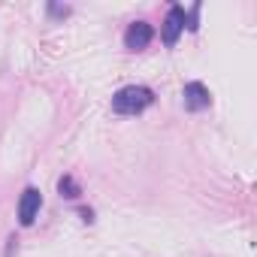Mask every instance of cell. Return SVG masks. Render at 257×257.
Segmentation results:
<instances>
[{"label": "cell", "instance_id": "7a4b0ae2", "mask_svg": "<svg viewBox=\"0 0 257 257\" xmlns=\"http://www.w3.org/2000/svg\"><path fill=\"white\" fill-rule=\"evenodd\" d=\"M152 40H155V28L149 22H134L131 28L124 31V46L131 52H143Z\"/></svg>", "mask_w": 257, "mask_h": 257}, {"label": "cell", "instance_id": "8992f818", "mask_svg": "<svg viewBox=\"0 0 257 257\" xmlns=\"http://www.w3.org/2000/svg\"><path fill=\"white\" fill-rule=\"evenodd\" d=\"M58 191H61V197H67V200H79V194H82V188H79V182H76L73 176H64V179L58 182Z\"/></svg>", "mask_w": 257, "mask_h": 257}, {"label": "cell", "instance_id": "52a82bcc", "mask_svg": "<svg viewBox=\"0 0 257 257\" xmlns=\"http://www.w3.org/2000/svg\"><path fill=\"white\" fill-rule=\"evenodd\" d=\"M49 13H52V16H58V19H64V16H70V7H58V4H49Z\"/></svg>", "mask_w": 257, "mask_h": 257}, {"label": "cell", "instance_id": "5b68a950", "mask_svg": "<svg viewBox=\"0 0 257 257\" xmlns=\"http://www.w3.org/2000/svg\"><path fill=\"white\" fill-rule=\"evenodd\" d=\"M182 31H185V10H182V7H170L167 22H164V43L173 49V46L179 43Z\"/></svg>", "mask_w": 257, "mask_h": 257}, {"label": "cell", "instance_id": "3957f363", "mask_svg": "<svg viewBox=\"0 0 257 257\" xmlns=\"http://www.w3.org/2000/svg\"><path fill=\"white\" fill-rule=\"evenodd\" d=\"M40 206H43V194L37 188H25V194L19 200V221H22V227H31L37 221Z\"/></svg>", "mask_w": 257, "mask_h": 257}, {"label": "cell", "instance_id": "277c9868", "mask_svg": "<svg viewBox=\"0 0 257 257\" xmlns=\"http://www.w3.org/2000/svg\"><path fill=\"white\" fill-rule=\"evenodd\" d=\"M182 97H185V109H188V112L209 109V103H212L209 88H206L203 82H188V85H185V91H182Z\"/></svg>", "mask_w": 257, "mask_h": 257}, {"label": "cell", "instance_id": "6da1fadb", "mask_svg": "<svg viewBox=\"0 0 257 257\" xmlns=\"http://www.w3.org/2000/svg\"><path fill=\"white\" fill-rule=\"evenodd\" d=\"M152 103H155V91L152 88H146V85H127V88L115 91L112 112H118V115H140Z\"/></svg>", "mask_w": 257, "mask_h": 257}]
</instances>
